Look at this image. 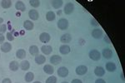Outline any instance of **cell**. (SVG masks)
<instances>
[{
  "mask_svg": "<svg viewBox=\"0 0 125 83\" xmlns=\"http://www.w3.org/2000/svg\"><path fill=\"white\" fill-rule=\"evenodd\" d=\"M88 56H89L90 59L94 61H98L100 60V57H101V54H100V52L98 50H91Z\"/></svg>",
  "mask_w": 125,
  "mask_h": 83,
  "instance_id": "6da1fadb",
  "label": "cell"
},
{
  "mask_svg": "<svg viewBox=\"0 0 125 83\" xmlns=\"http://www.w3.org/2000/svg\"><path fill=\"white\" fill-rule=\"evenodd\" d=\"M68 27V21L65 18H61L58 22V28L60 30H65Z\"/></svg>",
  "mask_w": 125,
  "mask_h": 83,
  "instance_id": "7a4b0ae2",
  "label": "cell"
},
{
  "mask_svg": "<svg viewBox=\"0 0 125 83\" xmlns=\"http://www.w3.org/2000/svg\"><path fill=\"white\" fill-rule=\"evenodd\" d=\"M76 73L79 76H83V75L86 74L87 72H88V68H87L86 66H83V65H81V66H78L77 68H76Z\"/></svg>",
  "mask_w": 125,
  "mask_h": 83,
  "instance_id": "3957f363",
  "label": "cell"
},
{
  "mask_svg": "<svg viewBox=\"0 0 125 83\" xmlns=\"http://www.w3.org/2000/svg\"><path fill=\"white\" fill-rule=\"evenodd\" d=\"M58 75L61 77H66V76L68 75V70L67 67H64V66H62V67L58 68Z\"/></svg>",
  "mask_w": 125,
  "mask_h": 83,
  "instance_id": "277c9868",
  "label": "cell"
},
{
  "mask_svg": "<svg viewBox=\"0 0 125 83\" xmlns=\"http://www.w3.org/2000/svg\"><path fill=\"white\" fill-rule=\"evenodd\" d=\"M74 10V5L72 3H68L64 7V13L66 14H71Z\"/></svg>",
  "mask_w": 125,
  "mask_h": 83,
  "instance_id": "5b68a950",
  "label": "cell"
},
{
  "mask_svg": "<svg viewBox=\"0 0 125 83\" xmlns=\"http://www.w3.org/2000/svg\"><path fill=\"white\" fill-rule=\"evenodd\" d=\"M62 62V57L58 55H53L50 57V63L53 65H58Z\"/></svg>",
  "mask_w": 125,
  "mask_h": 83,
  "instance_id": "8992f818",
  "label": "cell"
},
{
  "mask_svg": "<svg viewBox=\"0 0 125 83\" xmlns=\"http://www.w3.org/2000/svg\"><path fill=\"white\" fill-rule=\"evenodd\" d=\"M103 35H104V32L101 29H94L92 32L93 37L96 38V39H99V38L103 37Z\"/></svg>",
  "mask_w": 125,
  "mask_h": 83,
  "instance_id": "52a82bcc",
  "label": "cell"
},
{
  "mask_svg": "<svg viewBox=\"0 0 125 83\" xmlns=\"http://www.w3.org/2000/svg\"><path fill=\"white\" fill-rule=\"evenodd\" d=\"M29 17L32 20L35 21V20H38V19H39V13H38L37 10L32 9V10H30V11L29 12Z\"/></svg>",
  "mask_w": 125,
  "mask_h": 83,
  "instance_id": "ba28073f",
  "label": "cell"
},
{
  "mask_svg": "<svg viewBox=\"0 0 125 83\" xmlns=\"http://www.w3.org/2000/svg\"><path fill=\"white\" fill-rule=\"evenodd\" d=\"M39 39H40V41L42 42H43V43H47L50 40V35L48 33H47V32H43V33L40 34Z\"/></svg>",
  "mask_w": 125,
  "mask_h": 83,
  "instance_id": "9c48e42d",
  "label": "cell"
},
{
  "mask_svg": "<svg viewBox=\"0 0 125 83\" xmlns=\"http://www.w3.org/2000/svg\"><path fill=\"white\" fill-rule=\"evenodd\" d=\"M1 50L3 52H9L12 50V45L9 42H4V43L2 44Z\"/></svg>",
  "mask_w": 125,
  "mask_h": 83,
  "instance_id": "30bf717a",
  "label": "cell"
},
{
  "mask_svg": "<svg viewBox=\"0 0 125 83\" xmlns=\"http://www.w3.org/2000/svg\"><path fill=\"white\" fill-rule=\"evenodd\" d=\"M59 52H60V53L63 54V55L68 54L70 52V46H68V45H62V46H60Z\"/></svg>",
  "mask_w": 125,
  "mask_h": 83,
  "instance_id": "8fae6325",
  "label": "cell"
},
{
  "mask_svg": "<svg viewBox=\"0 0 125 83\" xmlns=\"http://www.w3.org/2000/svg\"><path fill=\"white\" fill-rule=\"evenodd\" d=\"M43 71L45 73H47L48 75H52L54 72V68L53 66H52V65H45V66H43Z\"/></svg>",
  "mask_w": 125,
  "mask_h": 83,
  "instance_id": "7c38bea8",
  "label": "cell"
},
{
  "mask_svg": "<svg viewBox=\"0 0 125 83\" xmlns=\"http://www.w3.org/2000/svg\"><path fill=\"white\" fill-rule=\"evenodd\" d=\"M41 51L43 54H46V55H49L50 53L53 51V48H52L51 46H48V45H43L41 47Z\"/></svg>",
  "mask_w": 125,
  "mask_h": 83,
  "instance_id": "4fadbf2b",
  "label": "cell"
},
{
  "mask_svg": "<svg viewBox=\"0 0 125 83\" xmlns=\"http://www.w3.org/2000/svg\"><path fill=\"white\" fill-rule=\"evenodd\" d=\"M103 56L106 58V59H110L113 56V51L109 48H105L103 51Z\"/></svg>",
  "mask_w": 125,
  "mask_h": 83,
  "instance_id": "5bb4252c",
  "label": "cell"
},
{
  "mask_svg": "<svg viewBox=\"0 0 125 83\" xmlns=\"http://www.w3.org/2000/svg\"><path fill=\"white\" fill-rule=\"evenodd\" d=\"M61 42L62 43H68V42H71L72 40V37L69 33H66V34H63V35L61 37Z\"/></svg>",
  "mask_w": 125,
  "mask_h": 83,
  "instance_id": "9a60e30c",
  "label": "cell"
},
{
  "mask_svg": "<svg viewBox=\"0 0 125 83\" xmlns=\"http://www.w3.org/2000/svg\"><path fill=\"white\" fill-rule=\"evenodd\" d=\"M19 68V64L18 62H16V61H12V62H10L9 69L11 71H13V72H16V71H18Z\"/></svg>",
  "mask_w": 125,
  "mask_h": 83,
  "instance_id": "2e32d148",
  "label": "cell"
},
{
  "mask_svg": "<svg viewBox=\"0 0 125 83\" xmlns=\"http://www.w3.org/2000/svg\"><path fill=\"white\" fill-rule=\"evenodd\" d=\"M94 73L98 76H103L105 74V70H104L102 66H97L95 68V70H94Z\"/></svg>",
  "mask_w": 125,
  "mask_h": 83,
  "instance_id": "e0dca14e",
  "label": "cell"
},
{
  "mask_svg": "<svg viewBox=\"0 0 125 83\" xmlns=\"http://www.w3.org/2000/svg\"><path fill=\"white\" fill-rule=\"evenodd\" d=\"M116 68H117V66L115 63H114V62H108V63L106 64V69L108 72H115Z\"/></svg>",
  "mask_w": 125,
  "mask_h": 83,
  "instance_id": "ac0fdd59",
  "label": "cell"
},
{
  "mask_svg": "<svg viewBox=\"0 0 125 83\" xmlns=\"http://www.w3.org/2000/svg\"><path fill=\"white\" fill-rule=\"evenodd\" d=\"M15 8L17 10L19 11H21V12H24L26 10V7L24 5V3H23L22 1H18L15 4Z\"/></svg>",
  "mask_w": 125,
  "mask_h": 83,
  "instance_id": "d6986e66",
  "label": "cell"
},
{
  "mask_svg": "<svg viewBox=\"0 0 125 83\" xmlns=\"http://www.w3.org/2000/svg\"><path fill=\"white\" fill-rule=\"evenodd\" d=\"M46 62V58L43 55H37L35 56V62L39 65H41Z\"/></svg>",
  "mask_w": 125,
  "mask_h": 83,
  "instance_id": "ffe728a7",
  "label": "cell"
},
{
  "mask_svg": "<svg viewBox=\"0 0 125 83\" xmlns=\"http://www.w3.org/2000/svg\"><path fill=\"white\" fill-rule=\"evenodd\" d=\"M29 52H30V54H31V55L37 56L38 54H39V47H38L37 46L33 45V46H31L29 47Z\"/></svg>",
  "mask_w": 125,
  "mask_h": 83,
  "instance_id": "44dd1931",
  "label": "cell"
},
{
  "mask_svg": "<svg viewBox=\"0 0 125 83\" xmlns=\"http://www.w3.org/2000/svg\"><path fill=\"white\" fill-rule=\"evenodd\" d=\"M23 27L26 30H29H29L33 29L34 25L31 21H29V20H26V21H24V23H23Z\"/></svg>",
  "mask_w": 125,
  "mask_h": 83,
  "instance_id": "7402d4cb",
  "label": "cell"
},
{
  "mask_svg": "<svg viewBox=\"0 0 125 83\" xmlns=\"http://www.w3.org/2000/svg\"><path fill=\"white\" fill-rule=\"evenodd\" d=\"M16 56H17L19 59H23L26 56V52L25 50L23 49H19L18 50L17 52H16Z\"/></svg>",
  "mask_w": 125,
  "mask_h": 83,
  "instance_id": "603a6c76",
  "label": "cell"
},
{
  "mask_svg": "<svg viewBox=\"0 0 125 83\" xmlns=\"http://www.w3.org/2000/svg\"><path fill=\"white\" fill-rule=\"evenodd\" d=\"M46 18H47L48 21H49V22L53 21V20H55V18H56L55 13H54L53 12H52V11L48 12L47 14H46Z\"/></svg>",
  "mask_w": 125,
  "mask_h": 83,
  "instance_id": "cb8c5ba5",
  "label": "cell"
},
{
  "mask_svg": "<svg viewBox=\"0 0 125 83\" xmlns=\"http://www.w3.org/2000/svg\"><path fill=\"white\" fill-rule=\"evenodd\" d=\"M30 67V64L28 61H23L20 64V68L23 71H27L29 70Z\"/></svg>",
  "mask_w": 125,
  "mask_h": 83,
  "instance_id": "d4e9b609",
  "label": "cell"
},
{
  "mask_svg": "<svg viewBox=\"0 0 125 83\" xmlns=\"http://www.w3.org/2000/svg\"><path fill=\"white\" fill-rule=\"evenodd\" d=\"M62 3H63L62 1H60V0H53V1H52V6H53L54 9H59V8H61Z\"/></svg>",
  "mask_w": 125,
  "mask_h": 83,
  "instance_id": "484cf974",
  "label": "cell"
},
{
  "mask_svg": "<svg viewBox=\"0 0 125 83\" xmlns=\"http://www.w3.org/2000/svg\"><path fill=\"white\" fill-rule=\"evenodd\" d=\"M1 6L3 9H9L12 6V2L9 0H3L1 2Z\"/></svg>",
  "mask_w": 125,
  "mask_h": 83,
  "instance_id": "4316f807",
  "label": "cell"
},
{
  "mask_svg": "<svg viewBox=\"0 0 125 83\" xmlns=\"http://www.w3.org/2000/svg\"><path fill=\"white\" fill-rule=\"evenodd\" d=\"M33 78H34V75L33 72H28V73L25 75V81L27 82H33Z\"/></svg>",
  "mask_w": 125,
  "mask_h": 83,
  "instance_id": "83f0119b",
  "label": "cell"
},
{
  "mask_svg": "<svg viewBox=\"0 0 125 83\" xmlns=\"http://www.w3.org/2000/svg\"><path fill=\"white\" fill-rule=\"evenodd\" d=\"M29 3H30V5L33 8H38L40 5V2L39 0H30Z\"/></svg>",
  "mask_w": 125,
  "mask_h": 83,
  "instance_id": "f1b7e54d",
  "label": "cell"
},
{
  "mask_svg": "<svg viewBox=\"0 0 125 83\" xmlns=\"http://www.w3.org/2000/svg\"><path fill=\"white\" fill-rule=\"evenodd\" d=\"M56 82H57V78L54 76H49V77L46 80V83H56Z\"/></svg>",
  "mask_w": 125,
  "mask_h": 83,
  "instance_id": "f546056e",
  "label": "cell"
},
{
  "mask_svg": "<svg viewBox=\"0 0 125 83\" xmlns=\"http://www.w3.org/2000/svg\"><path fill=\"white\" fill-rule=\"evenodd\" d=\"M6 30H7V26H6L5 24L0 25V35H3L6 32Z\"/></svg>",
  "mask_w": 125,
  "mask_h": 83,
  "instance_id": "4dcf8cb0",
  "label": "cell"
},
{
  "mask_svg": "<svg viewBox=\"0 0 125 83\" xmlns=\"http://www.w3.org/2000/svg\"><path fill=\"white\" fill-rule=\"evenodd\" d=\"M7 38L9 41H13L14 40V37H13L12 32H7Z\"/></svg>",
  "mask_w": 125,
  "mask_h": 83,
  "instance_id": "1f68e13d",
  "label": "cell"
},
{
  "mask_svg": "<svg viewBox=\"0 0 125 83\" xmlns=\"http://www.w3.org/2000/svg\"><path fill=\"white\" fill-rule=\"evenodd\" d=\"M95 83H106V82L104 80V79L99 78V79H97L95 81Z\"/></svg>",
  "mask_w": 125,
  "mask_h": 83,
  "instance_id": "d6a6232c",
  "label": "cell"
},
{
  "mask_svg": "<svg viewBox=\"0 0 125 83\" xmlns=\"http://www.w3.org/2000/svg\"><path fill=\"white\" fill-rule=\"evenodd\" d=\"M91 24H92L93 26H96V27H97V26H98V22H97L95 19H92L91 20Z\"/></svg>",
  "mask_w": 125,
  "mask_h": 83,
  "instance_id": "836d02e7",
  "label": "cell"
},
{
  "mask_svg": "<svg viewBox=\"0 0 125 83\" xmlns=\"http://www.w3.org/2000/svg\"><path fill=\"white\" fill-rule=\"evenodd\" d=\"M2 83H12L11 80H10L9 78H5L3 79V81H2Z\"/></svg>",
  "mask_w": 125,
  "mask_h": 83,
  "instance_id": "e575fe53",
  "label": "cell"
},
{
  "mask_svg": "<svg viewBox=\"0 0 125 83\" xmlns=\"http://www.w3.org/2000/svg\"><path fill=\"white\" fill-rule=\"evenodd\" d=\"M5 40V37L3 35H0V43H3Z\"/></svg>",
  "mask_w": 125,
  "mask_h": 83,
  "instance_id": "d590c367",
  "label": "cell"
},
{
  "mask_svg": "<svg viewBox=\"0 0 125 83\" xmlns=\"http://www.w3.org/2000/svg\"><path fill=\"white\" fill-rule=\"evenodd\" d=\"M71 83H82V82L79 80V79H74V80L72 81Z\"/></svg>",
  "mask_w": 125,
  "mask_h": 83,
  "instance_id": "8d00e7d4",
  "label": "cell"
},
{
  "mask_svg": "<svg viewBox=\"0 0 125 83\" xmlns=\"http://www.w3.org/2000/svg\"><path fill=\"white\" fill-rule=\"evenodd\" d=\"M3 23V19L2 18H0V24Z\"/></svg>",
  "mask_w": 125,
  "mask_h": 83,
  "instance_id": "74e56055",
  "label": "cell"
},
{
  "mask_svg": "<svg viewBox=\"0 0 125 83\" xmlns=\"http://www.w3.org/2000/svg\"><path fill=\"white\" fill-rule=\"evenodd\" d=\"M121 77H122L123 80H124V73L122 72V74H121Z\"/></svg>",
  "mask_w": 125,
  "mask_h": 83,
  "instance_id": "f35d334b",
  "label": "cell"
},
{
  "mask_svg": "<svg viewBox=\"0 0 125 83\" xmlns=\"http://www.w3.org/2000/svg\"><path fill=\"white\" fill-rule=\"evenodd\" d=\"M33 83H41V82H34Z\"/></svg>",
  "mask_w": 125,
  "mask_h": 83,
  "instance_id": "ab89813d",
  "label": "cell"
},
{
  "mask_svg": "<svg viewBox=\"0 0 125 83\" xmlns=\"http://www.w3.org/2000/svg\"><path fill=\"white\" fill-rule=\"evenodd\" d=\"M62 83H68L67 82H62Z\"/></svg>",
  "mask_w": 125,
  "mask_h": 83,
  "instance_id": "60d3db41",
  "label": "cell"
}]
</instances>
